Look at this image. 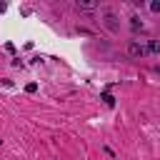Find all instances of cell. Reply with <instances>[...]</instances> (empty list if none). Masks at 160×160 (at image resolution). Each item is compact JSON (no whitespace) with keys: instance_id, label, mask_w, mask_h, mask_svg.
<instances>
[{"instance_id":"9c48e42d","label":"cell","mask_w":160,"mask_h":160,"mask_svg":"<svg viewBox=\"0 0 160 160\" xmlns=\"http://www.w3.org/2000/svg\"><path fill=\"white\" fill-rule=\"evenodd\" d=\"M5 10H8V5H5V2H0V12H5Z\"/></svg>"},{"instance_id":"52a82bcc","label":"cell","mask_w":160,"mask_h":160,"mask_svg":"<svg viewBox=\"0 0 160 160\" xmlns=\"http://www.w3.org/2000/svg\"><path fill=\"white\" fill-rule=\"evenodd\" d=\"M150 10H152V12H160V2H158V0H155V2H150Z\"/></svg>"},{"instance_id":"6da1fadb","label":"cell","mask_w":160,"mask_h":160,"mask_svg":"<svg viewBox=\"0 0 160 160\" xmlns=\"http://www.w3.org/2000/svg\"><path fill=\"white\" fill-rule=\"evenodd\" d=\"M125 50H128V58H132V60H140V58L148 52V50H145V45H142L140 40H130Z\"/></svg>"},{"instance_id":"277c9868","label":"cell","mask_w":160,"mask_h":160,"mask_svg":"<svg viewBox=\"0 0 160 160\" xmlns=\"http://www.w3.org/2000/svg\"><path fill=\"white\" fill-rule=\"evenodd\" d=\"M145 50H148L150 55H158V52H160V42H158V40H150V42L145 45Z\"/></svg>"},{"instance_id":"7a4b0ae2","label":"cell","mask_w":160,"mask_h":160,"mask_svg":"<svg viewBox=\"0 0 160 160\" xmlns=\"http://www.w3.org/2000/svg\"><path fill=\"white\" fill-rule=\"evenodd\" d=\"M102 25L110 30V32H118L120 30V22H118V15L112 12V10H105L102 12Z\"/></svg>"},{"instance_id":"5b68a950","label":"cell","mask_w":160,"mask_h":160,"mask_svg":"<svg viewBox=\"0 0 160 160\" xmlns=\"http://www.w3.org/2000/svg\"><path fill=\"white\" fill-rule=\"evenodd\" d=\"M130 28H132V30L142 28V22H140V18H138V15H132V18H130Z\"/></svg>"},{"instance_id":"ba28073f","label":"cell","mask_w":160,"mask_h":160,"mask_svg":"<svg viewBox=\"0 0 160 160\" xmlns=\"http://www.w3.org/2000/svg\"><path fill=\"white\" fill-rule=\"evenodd\" d=\"M25 90H28V92H35V90H38V85H35V82H30V85H25Z\"/></svg>"},{"instance_id":"8992f818","label":"cell","mask_w":160,"mask_h":160,"mask_svg":"<svg viewBox=\"0 0 160 160\" xmlns=\"http://www.w3.org/2000/svg\"><path fill=\"white\" fill-rule=\"evenodd\" d=\"M102 100H105V105H108V108H112V105H115V98H112L110 92H102Z\"/></svg>"},{"instance_id":"8fae6325","label":"cell","mask_w":160,"mask_h":160,"mask_svg":"<svg viewBox=\"0 0 160 160\" xmlns=\"http://www.w3.org/2000/svg\"><path fill=\"white\" fill-rule=\"evenodd\" d=\"M0 145H2V140H0Z\"/></svg>"},{"instance_id":"3957f363","label":"cell","mask_w":160,"mask_h":160,"mask_svg":"<svg viewBox=\"0 0 160 160\" xmlns=\"http://www.w3.org/2000/svg\"><path fill=\"white\" fill-rule=\"evenodd\" d=\"M75 8H78V10H88V12H90V10H95V8H98V2H92V0H78V2H75Z\"/></svg>"},{"instance_id":"30bf717a","label":"cell","mask_w":160,"mask_h":160,"mask_svg":"<svg viewBox=\"0 0 160 160\" xmlns=\"http://www.w3.org/2000/svg\"><path fill=\"white\" fill-rule=\"evenodd\" d=\"M158 72H160V65H158Z\"/></svg>"}]
</instances>
